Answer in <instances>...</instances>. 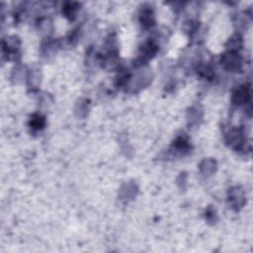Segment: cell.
Returning <instances> with one entry per match:
<instances>
[{
    "mask_svg": "<svg viewBox=\"0 0 253 253\" xmlns=\"http://www.w3.org/2000/svg\"><path fill=\"white\" fill-rule=\"evenodd\" d=\"M43 125H44V120H43V118H41V117H39V116H38L36 119H33V121H32V126H33V128L40 129Z\"/></svg>",
    "mask_w": 253,
    "mask_h": 253,
    "instance_id": "6da1fadb",
    "label": "cell"
}]
</instances>
